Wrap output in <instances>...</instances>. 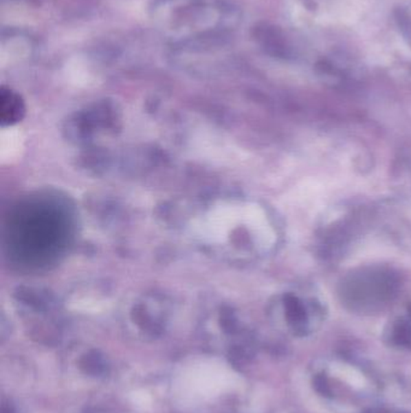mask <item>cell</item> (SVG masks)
<instances>
[{"instance_id":"6da1fadb","label":"cell","mask_w":411,"mask_h":413,"mask_svg":"<svg viewBox=\"0 0 411 413\" xmlns=\"http://www.w3.org/2000/svg\"><path fill=\"white\" fill-rule=\"evenodd\" d=\"M23 140L20 131L15 127L8 128L1 132L0 158L3 162H11L17 158L22 150Z\"/></svg>"},{"instance_id":"7a4b0ae2","label":"cell","mask_w":411,"mask_h":413,"mask_svg":"<svg viewBox=\"0 0 411 413\" xmlns=\"http://www.w3.org/2000/svg\"><path fill=\"white\" fill-rule=\"evenodd\" d=\"M80 368L85 374H89L92 377L107 376L109 372L108 361L98 353H91L84 357L80 361Z\"/></svg>"},{"instance_id":"3957f363","label":"cell","mask_w":411,"mask_h":413,"mask_svg":"<svg viewBox=\"0 0 411 413\" xmlns=\"http://www.w3.org/2000/svg\"><path fill=\"white\" fill-rule=\"evenodd\" d=\"M1 413H16L15 408L11 405V403H3V407H1Z\"/></svg>"}]
</instances>
